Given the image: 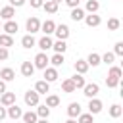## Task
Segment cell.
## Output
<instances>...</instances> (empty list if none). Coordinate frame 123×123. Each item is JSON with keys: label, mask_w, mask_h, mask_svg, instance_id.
<instances>
[{"label": "cell", "mask_w": 123, "mask_h": 123, "mask_svg": "<svg viewBox=\"0 0 123 123\" xmlns=\"http://www.w3.org/2000/svg\"><path fill=\"white\" fill-rule=\"evenodd\" d=\"M25 29H27V35H35V33H38V31H40V19H38L37 15L27 17V21H25Z\"/></svg>", "instance_id": "obj_1"}, {"label": "cell", "mask_w": 123, "mask_h": 123, "mask_svg": "<svg viewBox=\"0 0 123 123\" xmlns=\"http://www.w3.org/2000/svg\"><path fill=\"white\" fill-rule=\"evenodd\" d=\"M33 65H35V69H42L44 71L50 65V58L46 56V52H38L35 56V60H33Z\"/></svg>", "instance_id": "obj_2"}, {"label": "cell", "mask_w": 123, "mask_h": 123, "mask_svg": "<svg viewBox=\"0 0 123 123\" xmlns=\"http://www.w3.org/2000/svg\"><path fill=\"white\" fill-rule=\"evenodd\" d=\"M23 102H25L27 108H37V106L40 104V96H38L35 90H27V92L23 94Z\"/></svg>", "instance_id": "obj_3"}, {"label": "cell", "mask_w": 123, "mask_h": 123, "mask_svg": "<svg viewBox=\"0 0 123 123\" xmlns=\"http://www.w3.org/2000/svg\"><path fill=\"white\" fill-rule=\"evenodd\" d=\"M98 92H100V85H98V83H86V85L83 86V94H85L88 100H90V98H96Z\"/></svg>", "instance_id": "obj_4"}, {"label": "cell", "mask_w": 123, "mask_h": 123, "mask_svg": "<svg viewBox=\"0 0 123 123\" xmlns=\"http://www.w3.org/2000/svg\"><path fill=\"white\" fill-rule=\"evenodd\" d=\"M54 35H56V38H58V40H67V38H69V35H71V31H69V27H67L65 23H60V25H56Z\"/></svg>", "instance_id": "obj_5"}, {"label": "cell", "mask_w": 123, "mask_h": 123, "mask_svg": "<svg viewBox=\"0 0 123 123\" xmlns=\"http://www.w3.org/2000/svg\"><path fill=\"white\" fill-rule=\"evenodd\" d=\"M86 108H88V113H90V115H96V113H100V111L104 110V104H102V100L96 96V98H90V100H88V106H86Z\"/></svg>", "instance_id": "obj_6"}, {"label": "cell", "mask_w": 123, "mask_h": 123, "mask_svg": "<svg viewBox=\"0 0 123 123\" xmlns=\"http://www.w3.org/2000/svg\"><path fill=\"white\" fill-rule=\"evenodd\" d=\"M65 111H67V117L77 119V117L83 113V108H81V104H79V102H69V104H67V108H65Z\"/></svg>", "instance_id": "obj_7"}, {"label": "cell", "mask_w": 123, "mask_h": 123, "mask_svg": "<svg viewBox=\"0 0 123 123\" xmlns=\"http://www.w3.org/2000/svg\"><path fill=\"white\" fill-rule=\"evenodd\" d=\"M6 115H8L10 119H13V121H15V119H21L23 110H21V108L17 106V102H15V104H12V106H8V108H6Z\"/></svg>", "instance_id": "obj_8"}, {"label": "cell", "mask_w": 123, "mask_h": 123, "mask_svg": "<svg viewBox=\"0 0 123 123\" xmlns=\"http://www.w3.org/2000/svg\"><path fill=\"white\" fill-rule=\"evenodd\" d=\"M2 31L6 33V35H10V37H13L17 31H19V25L13 21V19H10V21H2Z\"/></svg>", "instance_id": "obj_9"}, {"label": "cell", "mask_w": 123, "mask_h": 123, "mask_svg": "<svg viewBox=\"0 0 123 123\" xmlns=\"http://www.w3.org/2000/svg\"><path fill=\"white\" fill-rule=\"evenodd\" d=\"M52 44H54V40H52V37H46V35H42L38 40H37V46L40 48V52H46V50H52Z\"/></svg>", "instance_id": "obj_10"}, {"label": "cell", "mask_w": 123, "mask_h": 123, "mask_svg": "<svg viewBox=\"0 0 123 123\" xmlns=\"http://www.w3.org/2000/svg\"><path fill=\"white\" fill-rule=\"evenodd\" d=\"M38 96H42V94H48L50 92V83H46L44 79H40V81H37L35 83V88H33Z\"/></svg>", "instance_id": "obj_11"}, {"label": "cell", "mask_w": 123, "mask_h": 123, "mask_svg": "<svg viewBox=\"0 0 123 123\" xmlns=\"http://www.w3.org/2000/svg\"><path fill=\"white\" fill-rule=\"evenodd\" d=\"M13 15H15V8H12L10 4L0 8V19L2 21H10V19H13Z\"/></svg>", "instance_id": "obj_12"}, {"label": "cell", "mask_w": 123, "mask_h": 123, "mask_svg": "<svg viewBox=\"0 0 123 123\" xmlns=\"http://www.w3.org/2000/svg\"><path fill=\"white\" fill-rule=\"evenodd\" d=\"M83 21L86 23V27H98V25L102 23V17H100L98 13H86Z\"/></svg>", "instance_id": "obj_13"}, {"label": "cell", "mask_w": 123, "mask_h": 123, "mask_svg": "<svg viewBox=\"0 0 123 123\" xmlns=\"http://www.w3.org/2000/svg\"><path fill=\"white\" fill-rule=\"evenodd\" d=\"M19 71H21V75H23V77H33V73H35V65H33V62H31V60L21 62Z\"/></svg>", "instance_id": "obj_14"}, {"label": "cell", "mask_w": 123, "mask_h": 123, "mask_svg": "<svg viewBox=\"0 0 123 123\" xmlns=\"http://www.w3.org/2000/svg\"><path fill=\"white\" fill-rule=\"evenodd\" d=\"M58 77H60V73H58L56 67L48 65V67L44 69V81H46V83H54V81H58Z\"/></svg>", "instance_id": "obj_15"}, {"label": "cell", "mask_w": 123, "mask_h": 123, "mask_svg": "<svg viewBox=\"0 0 123 123\" xmlns=\"http://www.w3.org/2000/svg\"><path fill=\"white\" fill-rule=\"evenodd\" d=\"M0 104H2L4 108L15 104V92H8V90H6L4 94H0Z\"/></svg>", "instance_id": "obj_16"}, {"label": "cell", "mask_w": 123, "mask_h": 123, "mask_svg": "<svg viewBox=\"0 0 123 123\" xmlns=\"http://www.w3.org/2000/svg\"><path fill=\"white\" fill-rule=\"evenodd\" d=\"M54 29H56V23H54L52 19H46V21H42V23H40V31H42L46 37L54 35Z\"/></svg>", "instance_id": "obj_17"}, {"label": "cell", "mask_w": 123, "mask_h": 123, "mask_svg": "<svg viewBox=\"0 0 123 123\" xmlns=\"http://www.w3.org/2000/svg\"><path fill=\"white\" fill-rule=\"evenodd\" d=\"M21 46H23L25 50H31V48L37 46V38H35L33 35H23V37H21Z\"/></svg>", "instance_id": "obj_18"}, {"label": "cell", "mask_w": 123, "mask_h": 123, "mask_svg": "<svg viewBox=\"0 0 123 123\" xmlns=\"http://www.w3.org/2000/svg\"><path fill=\"white\" fill-rule=\"evenodd\" d=\"M0 79H2L4 83H10V81L15 79V71H13L12 67H2V69H0Z\"/></svg>", "instance_id": "obj_19"}, {"label": "cell", "mask_w": 123, "mask_h": 123, "mask_svg": "<svg viewBox=\"0 0 123 123\" xmlns=\"http://www.w3.org/2000/svg\"><path fill=\"white\" fill-rule=\"evenodd\" d=\"M35 113H37L38 119H48V117H50V108H48L46 104H38L37 110H35Z\"/></svg>", "instance_id": "obj_20"}, {"label": "cell", "mask_w": 123, "mask_h": 123, "mask_svg": "<svg viewBox=\"0 0 123 123\" xmlns=\"http://www.w3.org/2000/svg\"><path fill=\"white\" fill-rule=\"evenodd\" d=\"M86 63H88V67H98L102 62H100V54L98 52H90L88 56H86V60H85Z\"/></svg>", "instance_id": "obj_21"}, {"label": "cell", "mask_w": 123, "mask_h": 123, "mask_svg": "<svg viewBox=\"0 0 123 123\" xmlns=\"http://www.w3.org/2000/svg\"><path fill=\"white\" fill-rule=\"evenodd\" d=\"M85 13H96L98 10H100V2L98 0H86V4H85Z\"/></svg>", "instance_id": "obj_22"}, {"label": "cell", "mask_w": 123, "mask_h": 123, "mask_svg": "<svg viewBox=\"0 0 123 123\" xmlns=\"http://www.w3.org/2000/svg\"><path fill=\"white\" fill-rule=\"evenodd\" d=\"M73 69H75V73H79V75H85V73L88 71V63H86L85 60H77V62L73 63Z\"/></svg>", "instance_id": "obj_23"}, {"label": "cell", "mask_w": 123, "mask_h": 123, "mask_svg": "<svg viewBox=\"0 0 123 123\" xmlns=\"http://www.w3.org/2000/svg\"><path fill=\"white\" fill-rule=\"evenodd\" d=\"M85 15H86V13H85V10H83L81 6H79V8H73V10H71V13H69V17H71L73 21H83V19H85Z\"/></svg>", "instance_id": "obj_24"}, {"label": "cell", "mask_w": 123, "mask_h": 123, "mask_svg": "<svg viewBox=\"0 0 123 123\" xmlns=\"http://www.w3.org/2000/svg\"><path fill=\"white\" fill-rule=\"evenodd\" d=\"M52 50H54V54H65L67 42H65V40H56V42L52 44Z\"/></svg>", "instance_id": "obj_25"}, {"label": "cell", "mask_w": 123, "mask_h": 123, "mask_svg": "<svg viewBox=\"0 0 123 123\" xmlns=\"http://www.w3.org/2000/svg\"><path fill=\"white\" fill-rule=\"evenodd\" d=\"M58 4H54L52 0H44V4H42V10L46 12V13H58Z\"/></svg>", "instance_id": "obj_26"}, {"label": "cell", "mask_w": 123, "mask_h": 123, "mask_svg": "<svg viewBox=\"0 0 123 123\" xmlns=\"http://www.w3.org/2000/svg\"><path fill=\"white\" fill-rule=\"evenodd\" d=\"M63 62H65L63 54H54V56L50 58V65H52V67H56V69H58V67H62V65H63Z\"/></svg>", "instance_id": "obj_27"}, {"label": "cell", "mask_w": 123, "mask_h": 123, "mask_svg": "<svg viewBox=\"0 0 123 123\" xmlns=\"http://www.w3.org/2000/svg\"><path fill=\"white\" fill-rule=\"evenodd\" d=\"M0 46H2V48L13 46V37H10V35H6V33H0Z\"/></svg>", "instance_id": "obj_28"}, {"label": "cell", "mask_w": 123, "mask_h": 123, "mask_svg": "<svg viewBox=\"0 0 123 123\" xmlns=\"http://www.w3.org/2000/svg\"><path fill=\"white\" fill-rule=\"evenodd\" d=\"M71 81H73V85H75V88H83L85 85H86V79L83 77V75H79V73H75L73 77H69Z\"/></svg>", "instance_id": "obj_29"}, {"label": "cell", "mask_w": 123, "mask_h": 123, "mask_svg": "<svg viewBox=\"0 0 123 123\" xmlns=\"http://www.w3.org/2000/svg\"><path fill=\"white\" fill-rule=\"evenodd\" d=\"M62 90L67 92V94H71V92H75L77 88H75V85H73L71 79H63V81H62Z\"/></svg>", "instance_id": "obj_30"}, {"label": "cell", "mask_w": 123, "mask_h": 123, "mask_svg": "<svg viewBox=\"0 0 123 123\" xmlns=\"http://www.w3.org/2000/svg\"><path fill=\"white\" fill-rule=\"evenodd\" d=\"M108 113H110V117H113V119H117V117H121V113H123V108H121L119 104H113V106H110V110H108Z\"/></svg>", "instance_id": "obj_31"}, {"label": "cell", "mask_w": 123, "mask_h": 123, "mask_svg": "<svg viewBox=\"0 0 123 123\" xmlns=\"http://www.w3.org/2000/svg\"><path fill=\"white\" fill-rule=\"evenodd\" d=\"M21 119H23V123H37L38 121V117H37V113L35 111H23V115H21Z\"/></svg>", "instance_id": "obj_32"}, {"label": "cell", "mask_w": 123, "mask_h": 123, "mask_svg": "<svg viewBox=\"0 0 123 123\" xmlns=\"http://www.w3.org/2000/svg\"><path fill=\"white\" fill-rule=\"evenodd\" d=\"M121 75H123V71H121V67H119V65H110V69H108V77L121 79Z\"/></svg>", "instance_id": "obj_33"}, {"label": "cell", "mask_w": 123, "mask_h": 123, "mask_svg": "<svg viewBox=\"0 0 123 123\" xmlns=\"http://www.w3.org/2000/svg\"><path fill=\"white\" fill-rule=\"evenodd\" d=\"M46 106H48V108L60 106V96H56V94H46Z\"/></svg>", "instance_id": "obj_34"}, {"label": "cell", "mask_w": 123, "mask_h": 123, "mask_svg": "<svg viewBox=\"0 0 123 123\" xmlns=\"http://www.w3.org/2000/svg\"><path fill=\"white\" fill-rule=\"evenodd\" d=\"M113 60H115L113 52H106V54H102V56H100V62H102V63H106V65H111V63H113Z\"/></svg>", "instance_id": "obj_35"}, {"label": "cell", "mask_w": 123, "mask_h": 123, "mask_svg": "<svg viewBox=\"0 0 123 123\" xmlns=\"http://www.w3.org/2000/svg\"><path fill=\"white\" fill-rule=\"evenodd\" d=\"M119 27H121V21H119L117 17H110V19H108V29H110V31H117Z\"/></svg>", "instance_id": "obj_36"}, {"label": "cell", "mask_w": 123, "mask_h": 123, "mask_svg": "<svg viewBox=\"0 0 123 123\" xmlns=\"http://www.w3.org/2000/svg\"><path fill=\"white\" fill-rule=\"evenodd\" d=\"M77 123H94V115H90L88 111L86 113H81L77 117Z\"/></svg>", "instance_id": "obj_37"}, {"label": "cell", "mask_w": 123, "mask_h": 123, "mask_svg": "<svg viewBox=\"0 0 123 123\" xmlns=\"http://www.w3.org/2000/svg\"><path fill=\"white\" fill-rule=\"evenodd\" d=\"M119 83H121V79H113V77H106V86H108V88H115V86H119Z\"/></svg>", "instance_id": "obj_38"}, {"label": "cell", "mask_w": 123, "mask_h": 123, "mask_svg": "<svg viewBox=\"0 0 123 123\" xmlns=\"http://www.w3.org/2000/svg\"><path fill=\"white\" fill-rule=\"evenodd\" d=\"M113 56H115V58H117V56H119V58L123 56V42H121V40L115 42V46H113Z\"/></svg>", "instance_id": "obj_39"}, {"label": "cell", "mask_w": 123, "mask_h": 123, "mask_svg": "<svg viewBox=\"0 0 123 123\" xmlns=\"http://www.w3.org/2000/svg\"><path fill=\"white\" fill-rule=\"evenodd\" d=\"M8 58H10V50H8V48H2V46H0V62H6Z\"/></svg>", "instance_id": "obj_40"}, {"label": "cell", "mask_w": 123, "mask_h": 123, "mask_svg": "<svg viewBox=\"0 0 123 123\" xmlns=\"http://www.w3.org/2000/svg\"><path fill=\"white\" fill-rule=\"evenodd\" d=\"M63 2H65V6L71 8V10H73V8H79V4H81V0H63Z\"/></svg>", "instance_id": "obj_41"}, {"label": "cell", "mask_w": 123, "mask_h": 123, "mask_svg": "<svg viewBox=\"0 0 123 123\" xmlns=\"http://www.w3.org/2000/svg\"><path fill=\"white\" fill-rule=\"evenodd\" d=\"M25 2L27 0H10V6L12 8H21V6H25Z\"/></svg>", "instance_id": "obj_42"}, {"label": "cell", "mask_w": 123, "mask_h": 123, "mask_svg": "<svg viewBox=\"0 0 123 123\" xmlns=\"http://www.w3.org/2000/svg\"><path fill=\"white\" fill-rule=\"evenodd\" d=\"M31 2V8H42V4H44V0H29Z\"/></svg>", "instance_id": "obj_43"}, {"label": "cell", "mask_w": 123, "mask_h": 123, "mask_svg": "<svg viewBox=\"0 0 123 123\" xmlns=\"http://www.w3.org/2000/svg\"><path fill=\"white\" fill-rule=\"evenodd\" d=\"M6 117H8V115H6V108H4V106H0V121H2V119H6Z\"/></svg>", "instance_id": "obj_44"}, {"label": "cell", "mask_w": 123, "mask_h": 123, "mask_svg": "<svg viewBox=\"0 0 123 123\" xmlns=\"http://www.w3.org/2000/svg\"><path fill=\"white\" fill-rule=\"evenodd\" d=\"M4 92H6V83L0 79V94H4Z\"/></svg>", "instance_id": "obj_45"}, {"label": "cell", "mask_w": 123, "mask_h": 123, "mask_svg": "<svg viewBox=\"0 0 123 123\" xmlns=\"http://www.w3.org/2000/svg\"><path fill=\"white\" fill-rule=\"evenodd\" d=\"M63 123H77V119H71V117H67V119H65Z\"/></svg>", "instance_id": "obj_46"}, {"label": "cell", "mask_w": 123, "mask_h": 123, "mask_svg": "<svg viewBox=\"0 0 123 123\" xmlns=\"http://www.w3.org/2000/svg\"><path fill=\"white\" fill-rule=\"evenodd\" d=\"M37 123H48V119H38Z\"/></svg>", "instance_id": "obj_47"}, {"label": "cell", "mask_w": 123, "mask_h": 123, "mask_svg": "<svg viewBox=\"0 0 123 123\" xmlns=\"http://www.w3.org/2000/svg\"><path fill=\"white\" fill-rule=\"evenodd\" d=\"M52 2H54V4H58V6H60V2H63V0H52Z\"/></svg>", "instance_id": "obj_48"}, {"label": "cell", "mask_w": 123, "mask_h": 123, "mask_svg": "<svg viewBox=\"0 0 123 123\" xmlns=\"http://www.w3.org/2000/svg\"><path fill=\"white\" fill-rule=\"evenodd\" d=\"M0 29H2V19H0Z\"/></svg>", "instance_id": "obj_49"}, {"label": "cell", "mask_w": 123, "mask_h": 123, "mask_svg": "<svg viewBox=\"0 0 123 123\" xmlns=\"http://www.w3.org/2000/svg\"><path fill=\"white\" fill-rule=\"evenodd\" d=\"M0 8H2V4H0Z\"/></svg>", "instance_id": "obj_50"}]
</instances>
